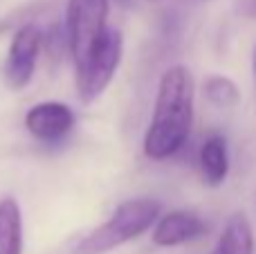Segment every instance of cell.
<instances>
[{"label":"cell","instance_id":"obj_1","mask_svg":"<svg viewBox=\"0 0 256 254\" xmlns=\"http://www.w3.org/2000/svg\"><path fill=\"white\" fill-rule=\"evenodd\" d=\"M194 76L186 66H171L162 74L144 135L146 158L168 160L186 144L194 126Z\"/></svg>","mask_w":256,"mask_h":254},{"label":"cell","instance_id":"obj_2","mask_svg":"<svg viewBox=\"0 0 256 254\" xmlns=\"http://www.w3.org/2000/svg\"><path fill=\"white\" fill-rule=\"evenodd\" d=\"M160 210V202L153 198H132L122 202L106 223H102L76 243L72 254H106L124 246L150 230V225L158 220Z\"/></svg>","mask_w":256,"mask_h":254},{"label":"cell","instance_id":"obj_3","mask_svg":"<svg viewBox=\"0 0 256 254\" xmlns=\"http://www.w3.org/2000/svg\"><path fill=\"white\" fill-rule=\"evenodd\" d=\"M108 0H68L66 45L74 68L84 66L108 32Z\"/></svg>","mask_w":256,"mask_h":254},{"label":"cell","instance_id":"obj_4","mask_svg":"<svg viewBox=\"0 0 256 254\" xmlns=\"http://www.w3.org/2000/svg\"><path fill=\"white\" fill-rule=\"evenodd\" d=\"M122 52H124V38L117 30H108L94 52L88 56L84 66L76 70V92L81 102H94L104 90L110 86L117 68L122 63Z\"/></svg>","mask_w":256,"mask_h":254},{"label":"cell","instance_id":"obj_5","mask_svg":"<svg viewBox=\"0 0 256 254\" xmlns=\"http://www.w3.org/2000/svg\"><path fill=\"white\" fill-rule=\"evenodd\" d=\"M43 32L32 22L16 30L12 43H9L7 63H4V79H7L9 88L22 90L32 81L40 48H43Z\"/></svg>","mask_w":256,"mask_h":254},{"label":"cell","instance_id":"obj_6","mask_svg":"<svg viewBox=\"0 0 256 254\" xmlns=\"http://www.w3.org/2000/svg\"><path fill=\"white\" fill-rule=\"evenodd\" d=\"M25 128L43 144H56L74 128V112L63 102H40L25 115Z\"/></svg>","mask_w":256,"mask_h":254},{"label":"cell","instance_id":"obj_7","mask_svg":"<svg viewBox=\"0 0 256 254\" xmlns=\"http://www.w3.org/2000/svg\"><path fill=\"white\" fill-rule=\"evenodd\" d=\"M207 232V223L194 212H168L166 216L158 220L153 230V243L160 248H176L196 241Z\"/></svg>","mask_w":256,"mask_h":254},{"label":"cell","instance_id":"obj_8","mask_svg":"<svg viewBox=\"0 0 256 254\" xmlns=\"http://www.w3.org/2000/svg\"><path fill=\"white\" fill-rule=\"evenodd\" d=\"M200 176L207 187H220L230 174V153H227V140L214 133L200 146Z\"/></svg>","mask_w":256,"mask_h":254},{"label":"cell","instance_id":"obj_9","mask_svg":"<svg viewBox=\"0 0 256 254\" xmlns=\"http://www.w3.org/2000/svg\"><path fill=\"white\" fill-rule=\"evenodd\" d=\"M212 254H254V234L245 214H234L227 220Z\"/></svg>","mask_w":256,"mask_h":254},{"label":"cell","instance_id":"obj_10","mask_svg":"<svg viewBox=\"0 0 256 254\" xmlns=\"http://www.w3.org/2000/svg\"><path fill=\"white\" fill-rule=\"evenodd\" d=\"M22 252V216L14 198L0 200V254Z\"/></svg>","mask_w":256,"mask_h":254},{"label":"cell","instance_id":"obj_11","mask_svg":"<svg viewBox=\"0 0 256 254\" xmlns=\"http://www.w3.org/2000/svg\"><path fill=\"white\" fill-rule=\"evenodd\" d=\"M204 97H207L209 104H214L216 108H232L240 102V90L238 86L234 84L232 79L220 74H214L204 81L202 86Z\"/></svg>","mask_w":256,"mask_h":254},{"label":"cell","instance_id":"obj_12","mask_svg":"<svg viewBox=\"0 0 256 254\" xmlns=\"http://www.w3.org/2000/svg\"><path fill=\"white\" fill-rule=\"evenodd\" d=\"M117 2H120V4H124V7H130V4L135 2V0H117Z\"/></svg>","mask_w":256,"mask_h":254},{"label":"cell","instance_id":"obj_13","mask_svg":"<svg viewBox=\"0 0 256 254\" xmlns=\"http://www.w3.org/2000/svg\"><path fill=\"white\" fill-rule=\"evenodd\" d=\"M254 72H256V54H254Z\"/></svg>","mask_w":256,"mask_h":254}]
</instances>
